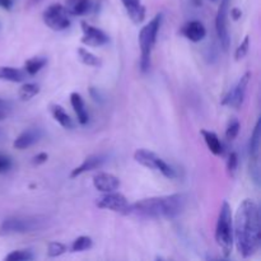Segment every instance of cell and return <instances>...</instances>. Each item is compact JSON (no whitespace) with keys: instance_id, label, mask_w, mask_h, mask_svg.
I'll use <instances>...</instances> for the list:
<instances>
[{"instance_id":"8","label":"cell","mask_w":261,"mask_h":261,"mask_svg":"<svg viewBox=\"0 0 261 261\" xmlns=\"http://www.w3.org/2000/svg\"><path fill=\"white\" fill-rule=\"evenodd\" d=\"M260 139H261V129L260 121L256 122L252 132L251 138L249 143V158H250V175H251L254 182L259 186L260 182Z\"/></svg>"},{"instance_id":"3","label":"cell","mask_w":261,"mask_h":261,"mask_svg":"<svg viewBox=\"0 0 261 261\" xmlns=\"http://www.w3.org/2000/svg\"><path fill=\"white\" fill-rule=\"evenodd\" d=\"M216 241L224 256L228 257L233 247V218H232L231 205L227 200L222 203L219 209L216 226Z\"/></svg>"},{"instance_id":"34","label":"cell","mask_w":261,"mask_h":261,"mask_svg":"<svg viewBox=\"0 0 261 261\" xmlns=\"http://www.w3.org/2000/svg\"><path fill=\"white\" fill-rule=\"evenodd\" d=\"M13 7V2L12 0H0V8L5 10H10Z\"/></svg>"},{"instance_id":"16","label":"cell","mask_w":261,"mask_h":261,"mask_svg":"<svg viewBox=\"0 0 261 261\" xmlns=\"http://www.w3.org/2000/svg\"><path fill=\"white\" fill-rule=\"evenodd\" d=\"M42 137V132L37 127H31V129L24 130L20 135H18L17 139L13 143V147L15 149H25V148L31 147L35 143H37L40 140V138Z\"/></svg>"},{"instance_id":"13","label":"cell","mask_w":261,"mask_h":261,"mask_svg":"<svg viewBox=\"0 0 261 261\" xmlns=\"http://www.w3.org/2000/svg\"><path fill=\"white\" fill-rule=\"evenodd\" d=\"M93 186L101 193H111L120 188V180L112 173L98 172L93 176Z\"/></svg>"},{"instance_id":"1","label":"cell","mask_w":261,"mask_h":261,"mask_svg":"<svg viewBox=\"0 0 261 261\" xmlns=\"http://www.w3.org/2000/svg\"><path fill=\"white\" fill-rule=\"evenodd\" d=\"M260 212L251 199H245L239 205L233 221V244L244 257H250L260 249Z\"/></svg>"},{"instance_id":"32","label":"cell","mask_w":261,"mask_h":261,"mask_svg":"<svg viewBox=\"0 0 261 261\" xmlns=\"http://www.w3.org/2000/svg\"><path fill=\"white\" fill-rule=\"evenodd\" d=\"M10 166H12V162H10L9 158L5 157V155H0V173L7 172Z\"/></svg>"},{"instance_id":"38","label":"cell","mask_w":261,"mask_h":261,"mask_svg":"<svg viewBox=\"0 0 261 261\" xmlns=\"http://www.w3.org/2000/svg\"><path fill=\"white\" fill-rule=\"evenodd\" d=\"M41 0H30V3H28V5H33L36 4V3H40Z\"/></svg>"},{"instance_id":"20","label":"cell","mask_w":261,"mask_h":261,"mask_svg":"<svg viewBox=\"0 0 261 261\" xmlns=\"http://www.w3.org/2000/svg\"><path fill=\"white\" fill-rule=\"evenodd\" d=\"M200 134L203 135V139H204V142H205L208 149L211 150L214 155L223 154V145H222L221 140H219L218 135H217L216 133L203 129L200 132Z\"/></svg>"},{"instance_id":"4","label":"cell","mask_w":261,"mask_h":261,"mask_svg":"<svg viewBox=\"0 0 261 261\" xmlns=\"http://www.w3.org/2000/svg\"><path fill=\"white\" fill-rule=\"evenodd\" d=\"M162 24V14L158 13L149 23L144 25L139 32V46H140V70L143 73L149 70L150 56L157 41L158 32Z\"/></svg>"},{"instance_id":"30","label":"cell","mask_w":261,"mask_h":261,"mask_svg":"<svg viewBox=\"0 0 261 261\" xmlns=\"http://www.w3.org/2000/svg\"><path fill=\"white\" fill-rule=\"evenodd\" d=\"M249 47H250V36H246V37L244 38V41L240 43L239 47L236 48V51H234V59H236L237 61L244 59L245 56L247 55V53H249Z\"/></svg>"},{"instance_id":"28","label":"cell","mask_w":261,"mask_h":261,"mask_svg":"<svg viewBox=\"0 0 261 261\" xmlns=\"http://www.w3.org/2000/svg\"><path fill=\"white\" fill-rule=\"evenodd\" d=\"M68 251V246L63 242H58V241H54L48 244L47 247V255L50 257H58L61 256L63 254Z\"/></svg>"},{"instance_id":"11","label":"cell","mask_w":261,"mask_h":261,"mask_svg":"<svg viewBox=\"0 0 261 261\" xmlns=\"http://www.w3.org/2000/svg\"><path fill=\"white\" fill-rule=\"evenodd\" d=\"M96 205L101 209H109L116 213L125 214L130 204L122 194L111 191V193H105V195L97 199Z\"/></svg>"},{"instance_id":"18","label":"cell","mask_w":261,"mask_h":261,"mask_svg":"<svg viewBox=\"0 0 261 261\" xmlns=\"http://www.w3.org/2000/svg\"><path fill=\"white\" fill-rule=\"evenodd\" d=\"M70 103H71V107H73L74 112H75L76 117H78L79 124L86 125L89 120V115L88 112H87L86 103H84L81 94L76 93V92H73V93L70 94Z\"/></svg>"},{"instance_id":"37","label":"cell","mask_w":261,"mask_h":261,"mask_svg":"<svg viewBox=\"0 0 261 261\" xmlns=\"http://www.w3.org/2000/svg\"><path fill=\"white\" fill-rule=\"evenodd\" d=\"M8 115V111H3V110H0V121H3V120L7 117Z\"/></svg>"},{"instance_id":"25","label":"cell","mask_w":261,"mask_h":261,"mask_svg":"<svg viewBox=\"0 0 261 261\" xmlns=\"http://www.w3.org/2000/svg\"><path fill=\"white\" fill-rule=\"evenodd\" d=\"M40 93V86L36 83H25L18 91V96L22 101H30Z\"/></svg>"},{"instance_id":"12","label":"cell","mask_w":261,"mask_h":261,"mask_svg":"<svg viewBox=\"0 0 261 261\" xmlns=\"http://www.w3.org/2000/svg\"><path fill=\"white\" fill-rule=\"evenodd\" d=\"M82 31H83V37H82V43L91 47H99L109 42V36L99 28L93 27L87 22H82Z\"/></svg>"},{"instance_id":"2","label":"cell","mask_w":261,"mask_h":261,"mask_svg":"<svg viewBox=\"0 0 261 261\" xmlns=\"http://www.w3.org/2000/svg\"><path fill=\"white\" fill-rule=\"evenodd\" d=\"M185 205L186 196L184 194L153 196L130 204L125 214L139 217V218L172 219L182 213Z\"/></svg>"},{"instance_id":"7","label":"cell","mask_w":261,"mask_h":261,"mask_svg":"<svg viewBox=\"0 0 261 261\" xmlns=\"http://www.w3.org/2000/svg\"><path fill=\"white\" fill-rule=\"evenodd\" d=\"M42 19L50 30L60 32L70 27V18L65 7L61 4H51L42 13Z\"/></svg>"},{"instance_id":"19","label":"cell","mask_w":261,"mask_h":261,"mask_svg":"<svg viewBox=\"0 0 261 261\" xmlns=\"http://www.w3.org/2000/svg\"><path fill=\"white\" fill-rule=\"evenodd\" d=\"M65 9L69 13V15H81L87 14L92 7L91 0H65Z\"/></svg>"},{"instance_id":"35","label":"cell","mask_w":261,"mask_h":261,"mask_svg":"<svg viewBox=\"0 0 261 261\" xmlns=\"http://www.w3.org/2000/svg\"><path fill=\"white\" fill-rule=\"evenodd\" d=\"M241 15H242V12L239 9V8H233V9L231 10V17L233 18L234 20L240 19V18H241Z\"/></svg>"},{"instance_id":"39","label":"cell","mask_w":261,"mask_h":261,"mask_svg":"<svg viewBox=\"0 0 261 261\" xmlns=\"http://www.w3.org/2000/svg\"><path fill=\"white\" fill-rule=\"evenodd\" d=\"M212 2H217V0H212Z\"/></svg>"},{"instance_id":"17","label":"cell","mask_w":261,"mask_h":261,"mask_svg":"<svg viewBox=\"0 0 261 261\" xmlns=\"http://www.w3.org/2000/svg\"><path fill=\"white\" fill-rule=\"evenodd\" d=\"M121 3L127 12L129 18L135 24H139L144 20L145 8L142 4V0H121Z\"/></svg>"},{"instance_id":"22","label":"cell","mask_w":261,"mask_h":261,"mask_svg":"<svg viewBox=\"0 0 261 261\" xmlns=\"http://www.w3.org/2000/svg\"><path fill=\"white\" fill-rule=\"evenodd\" d=\"M50 112L51 115H53L54 119H55V121L58 122V124H60L64 129H73V120L70 119V116L66 114V111L60 106V105H51Z\"/></svg>"},{"instance_id":"6","label":"cell","mask_w":261,"mask_h":261,"mask_svg":"<svg viewBox=\"0 0 261 261\" xmlns=\"http://www.w3.org/2000/svg\"><path fill=\"white\" fill-rule=\"evenodd\" d=\"M134 160L139 165L144 166V167L149 168V170L157 171V172L162 173L166 178H175L176 171L166 162L165 160L157 155L155 153L150 152L148 149H138L134 153Z\"/></svg>"},{"instance_id":"33","label":"cell","mask_w":261,"mask_h":261,"mask_svg":"<svg viewBox=\"0 0 261 261\" xmlns=\"http://www.w3.org/2000/svg\"><path fill=\"white\" fill-rule=\"evenodd\" d=\"M47 160H48L47 153L42 152V153H38L37 155H35V157H33L32 163H33V165H37L38 166V165H42V163H45Z\"/></svg>"},{"instance_id":"26","label":"cell","mask_w":261,"mask_h":261,"mask_svg":"<svg viewBox=\"0 0 261 261\" xmlns=\"http://www.w3.org/2000/svg\"><path fill=\"white\" fill-rule=\"evenodd\" d=\"M92 246H93V241H92L91 237L81 236L73 241V244H71V251L83 252V251H87V250L92 249Z\"/></svg>"},{"instance_id":"21","label":"cell","mask_w":261,"mask_h":261,"mask_svg":"<svg viewBox=\"0 0 261 261\" xmlns=\"http://www.w3.org/2000/svg\"><path fill=\"white\" fill-rule=\"evenodd\" d=\"M25 71L22 69L12 68V66H0V81L12 82V83H20L25 79Z\"/></svg>"},{"instance_id":"36","label":"cell","mask_w":261,"mask_h":261,"mask_svg":"<svg viewBox=\"0 0 261 261\" xmlns=\"http://www.w3.org/2000/svg\"><path fill=\"white\" fill-rule=\"evenodd\" d=\"M9 109H10L9 102L0 98V110H3V111H9Z\"/></svg>"},{"instance_id":"14","label":"cell","mask_w":261,"mask_h":261,"mask_svg":"<svg viewBox=\"0 0 261 261\" xmlns=\"http://www.w3.org/2000/svg\"><path fill=\"white\" fill-rule=\"evenodd\" d=\"M181 33L191 42H200L206 36V30L200 20H190L181 28Z\"/></svg>"},{"instance_id":"23","label":"cell","mask_w":261,"mask_h":261,"mask_svg":"<svg viewBox=\"0 0 261 261\" xmlns=\"http://www.w3.org/2000/svg\"><path fill=\"white\" fill-rule=\"evenodd\" d=\"M46 64H47V59L42 58V56H35V58L28 59L24 63L25 74L35 75V74H37Z\"/></svg>"},{"instance_id":"10","label":"cell","mask_w":261,"mask_h":261,"mask_svg":"<svg viewBox=\"0 0 261 261\" xmlns=\"http://www.w3.org/2000/svg\"><path fill=\"white\" fill-rule=\"evenodd\" d=\"M252 74L250 71L245 73L244 75L241 76L239 82H237L236 86L228 92L226 97L223 98L222 101V105L223 106H229V107H233V109L239 110L240 107L242 106L244 103V99L245 96H246V91H247V87H249L250 83V79H251Z\"/></svg>"},{"instance_id":"15","label":"cell","mask_w":261,"mask_h":261,"mask_svg":"<svg viewBox=\"0 0 261 261\" xmlns=\"http://www.w3.org/2000/svg\"><path fill=\"white\" fill-rule=\"evenodd\" d=\"M105 162H106V157H105L103 154H92V155H89V157H87L86 160L83 161V163H82L79 167L74 168V170L71 171L70 177L75 178V177H78V176L83 175V173L88 172V171L97 170V168L101 167V166L103 165Z\"/></svg>"},{"instance_id":"24","label":"cell","mask_w":261,"mask_h":261,"mask_svg":"<svg viewBox=\"0 0 261 261\" xmlns=\"http://www.w3.org/2000/svg\"><path fill=\"white\" fill-rule=\"evenodd\" d=\"M76 53H78L79 60H81L83 64H86V65L94 66V68H98V66H101V64H102L101 59L97 58V56L94 55V54H92L91 51L86 50L84 47H79Z\"/></svg>"},{"instance_id":"29","label":"cell","mask_w":261,"mask_h":261,"mask_svg":"<svg viewBox=\"0 0 261 261\" xmlns=\"http://www.w3.org/2000/svg\"><path fill=\"white\" fill-rule=\"evenodd\" d=\"M240 129H241V125H240V121L237 119H231L228 121V125H227V129H226V139L228 142H232L237 138L239 135Z\"/></svg>"},{"instance_id":"5","label":"cell","mask_w":261,"mask_h":261,"mask_svg":"<svg viewBox=\"0 0 261 261\" xmlns=\"http://www.w3.org/2000/svg\"><path fill=\"white\" fill-rule=\"evenodd\" d=\"M47 223L43 216H13L0 223V236H12L38 231Z\"/></svg>"},{"instance_id":"9","label":"cell","mask_w":261,"mask_h":261,"mask_svg":"<svg viewBox=\"0 0 261 261\" xmlns=\"http://www.w3.org/2000/svg\"><path fill=\"white\" fill-rule=\"evenodd\" d=\"M229 3L231 0H221L218 12H217L216 18V31L217 36L219 38L222 47L224 51L228 50L229 43V33H228V12H229Z\"/></svg>"},{"instance_id":"31","label":"cell","mask_w":261,"mask_h":261,"mask_svg":"<svg viewBox=\"0 0 261 261\" xmlns=\"http://www.w3.org/2000/svg\"><path fill=\"white\" fill-rule=\"evenodd\" d=\"M237 166H239V155H237L236 152H232L229 154L228 160H227V171H228V175L231 177L236 175Z\"/></svg>"},{"instance_id":"27","label":"cell","mask_w":261,"mask_h":261,"mask_svg":"<svg viewBox=\"0 0 261 261\" xmlns=\"http://www.w3.org/2000/svg\"><path fill=\"white\" fill-rule=\"evenodd\" d=\"M33 259H35V255L31 250H15L4 257V260L7 261H30Z\"/></svg>"}]
</instances>
